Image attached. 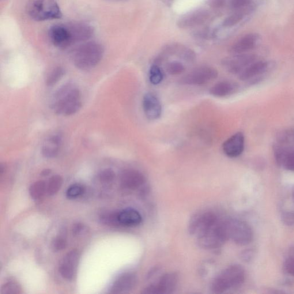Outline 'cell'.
<instances>
[{"label":"cell","instance_id":"cell-2","mask_svg":"<svg viewBox=\"0 0 294 294\" xmlns=\"http://www.w3.org/2000/svg\"><path fill=\"white\" fill-rule=\"evenodd\" d=\"M104 48L95 41H89L81 45L73 52L74 65L81 70H89L95 67L103 59Z\"/></svg>","mask_w":294,"mask_h":294},{"label":"cell","instance_id":"cell-25","mask_svg":"<svg viewBox=\"0 0 294 294\" xmlns=\"http://www.w3.org/2000/svg\"><path fill=\"white\" fill-rule=\"evenodd\" d=\"M47 191V184L44 181H37L29 187V194L33 199H39L43 197Z\"/></svg>","mask_w":294,"mask_h":294},{"label":"cell","instance_id":"cell-11","mask_svg":"<svg viewBox=\"0 0 294 294\" xmlns=\"http://www.w3.org/2000/svg\"><path fill=\"white\" fill-rule=\"evenodd\" d=\"M66 26L69 31L71 45L87 41L93 35V27L86 22H75Z\"/></svg>","mask_w":294,"mask_h":294},{"label":"cell","instance_id":"cell-17","mask_svg":"<svg viewBox=\"0 0 294 294\" xmlns=\"http://www.w3.org/2000/svg\"><path fill=\"white\" fill-rule=\"evenodd\" d=\"M137 278L133 273H127L121 275L113 284L111 293L122 294L129 292L137 284Z\"/></svg>","mask_w":294,"mask_h":294},{"label":"cell","instance_id":"cell-13","mask_svg":"<svg viewBox=\"0 0 294 294\" xmlns=\"http://www.w3.org/2000/svg\"><path fill=\"white\" fill-rule=\"evenodd\" d=\"M143 108L146 118L149 120H156L160 118L162 107L160 101L153 93L145 94L143 99Z\"/></svg>","mask_w":294,"mask_h":294},{"label":"cell","instance_id":"cell-34","mask_svg":"<svg viewBox=\"0 0 294 294\" xmlns=\"http://www.w3.org/2000/svg\"><path fill=\"white\" fill-rule=\"evenodd\" d=\"M117 215L118 212H105L101 215L100 220L105 224L118 225Z\"/></svg>","mask_w":294,"mask_h":294},{"label":"cell","instance_id":"cell-6","mask_svg":"<svg viewBox=\"0 0 294 294\" xmlns=\"http://www.w3.org/2000/svg\"><path fill=\"white\" fill-rule=\"evenodd\" d=\"M228 239L239 246H246L253 239V232L246 222L236 219L224 221Z\"/></svg>","mask_w":294,"mask_h":294},{"label":"cell","instance_id":"cell-23","mask_svg":"<svg viewBox=\"0 0 294 294\" xmlns=\"http://www.w3.org/2000/svg\"><path fill=\"white\" fill-rule=\"evenodd\" d=\"M257 40V36L255 34H248L233 45L231 51L236 54H244L252 50L256 46Z\"/></svg>","mask_w":294,"mask_h":294},{"label":"cell","instance_id":"cell-33","mask_svg":"<svg viewBox=\"0 0 294 294\" xmlns=\"http://www.w3.org/2000/svg\"><path fill=\"white\" fill-rule=\"evenodd\" d=\"M115 176V173L112 169H105L100 173L99 179L101 183H109L114 181Z\"/></svg>","mask_w":294,"mask_h":294},{"label":"cell","instance_id":"cell-28","mask_svg":"<svg viewBox=\"0 0 294 294\" xmlns=\"http://www.w3.org/2000/svg\"><path fill=\"white\" fill-rule=\"evenodd\" d=\"M65 74V70L62 67H57L51 71L48 75L46 80V85L48 86H52L61 80L63 75Z\"/></svg>","mask_w":294,"mask_h":294},{"label":"cell","instance_id":"cell-42","mask_svg":"<svg viewBox=\"0 0 294 294\" xmlns=\"http://www.w3.org/2000/svg\"><path fill=\"white\" fill-rule=\"evenodd\" d=\"M5 170V166L2 164H1V167H0V173L2 175L3 173V171Z\"/></svg>","mask_w":294,"mask_h":294},{"label":"cell","instance_id":"cell-40","mask_svg":"<svg viewBox=\"0 0 294 294\" xmlns=\"http://www.w3.org/2000/svg\"><path fill=\"white\" fill-rule=\"evenodd\" d=\"M224 0H210V4L213 7H220L224 5Z\"/></svg>","mask_w":294,"mask_h":294},{"label":"cell","instance_id":"cell-12","mask_svg":"<svg viewBox=\"0 0 294 294\" xmlns=\"http://www.w3.org/2000/svg\"><path fill=\"white\" fill-rule=\"evenodd\" d=\"M80 255L76 250L71 251L63 259L59 266V273L67 280H72L76 275Z\"/></svg>","mask_w":294,"mask_h":294},{"label":"cell","instance_id":"cell-5","mask_svg":"<svg viewBox=\"0 0 294 294\" xmlns=\"http://www.w3.org/2000/svg\"><path fill=\"white\" fill-rule=\"evenodd\" d=\"M197 238L199 246L205 250H213L220 248L228 240L224 222H217Z\"/></svg>","mask_w":294,"mask_h":294},{"label":"cell","instance_id":"cell-1","mask_svg":"<svg viewBox=\"0 0 294 294\" xmlns=\"http://www.w3.org/2000/svg\"><path fill=\"white\" fill-rule=\"evenodd\" d=\"M51 107L56 115L69 116L76 114L82 107L80 90L71 84L63 86L55 94Z\"/></svg>","mask_w":294,"mask_h":294},{"label":"cell","instance_id":"cell-27","mask_svg":"<svg viewBox=\"0 0 294 294\" xmlns=\"http://www.w3.org/2000/svg\"><path fill=\"white\" fill-rule=\"evenodd\" d=\"M164 79V74L160 67L157 65L150 67L149 72V80L152 85L160 84Z\"/></svg>","mask_w":294,"mask_h":294},{"label":"cell","instance_id":"cell-24","mask_svg":"<svg viewBox=\"0 0 294 294\" xmlns=\"http://www.w3.org/2000/svg\"><path fill=\"white\" fill-rule=\"evenodd\" d=\"M275 159L278 164L294 171V149H278L275 152Z\"/></svg>","mask_w":294,"mask_h":294},{"label":"cell","instance_id":"cell-19","mask_svg":"<svg viewBox=\"0 0 294 294\" xmlns=\"http://www.w3.org/2000/svg\"><path fill=\"white\" fill-rule=\"evenodd\" d=\"M117 220L118 225L131 227L140 224L142 221V217L137 210L128 208L118 212Z\"/></svg>","mask_w":294,"mask_h":294},{"label":"cell","instance_id":"cell-35","mask_svg":"<svg viewBox=\"0 0 294 294\" xmlns=\"http://www.w3.org/2000/svg\"><path fill=\"white\" fill-rule=\"evenodd\" d=\"M244 13L242 12H237L229 16L224 22L225 27H232L243 19Z\"/></svg>","mask_w":294,"mask_h":294},{"label":"cell","instance_id":"cell-21","mask_svg":"<svg viewBox=\"0 0 294 294\" xmlns=\"http://www.w3.org/2000/svg\"><path fill=\"white\" fill-rule=\"evenodd\" d=\"M239 89V85L232 81L218 82L210 89L211 95L216 97H225L235 93Z\"/></svg>","mask_w":294,"mask_h":294},{"label":"cell","instance_id":"cell-29","mask_svg":"<svg viewBox=\"0 0 294 294\" xmlns=\"http://www.w3.org/2000/svg\"><path fill=\"white\" fill-rule=\"evenodd\" d=\"M67 241L66 233H60L52 240L51 247L52 250L55 252H58L64 250L66 247Z\"/></svg>","mask_w":294,"mask_h":294},{"label":"cell","instance_id":"cell-39","mask_svg":"<svg viewBox=\"0 0 294 294\" xmlns=\"http://www.w3.org/2000/svg\"><path fill=\"white\" fill-rule=\"evenodd\" d=\"M84 225L81 223H77L73 226V233L74 235H79L84 231Z\"/></svg>","mask_w":294,"mask_h":294},{"label":"cell","instance_id":"cell-7","mask_svg":"<svg viewBox=\"0 0 294 294\" xmlns=\"http://www.w3.org/2000/svg\"><path fill=\"white\" fill-rule=\"evenodd\" d=\"M218 71L210 66H201L196 68L181 79L182 84L190 85H203L215 80L218 77Z\"/></svg>","mask_w":294,"mask_h":294},{"label":"cell","instance_id":"cell-4","mask_svg":"<svg viewBox=\"0 0 294 294\" xmlns=\"http://www.w3.org/2000/svg\"><path fill=\"white\" fill-rule=\"evenodd\" d=\"M27 11L29 16L37 21L58 19L62 16L55 0H29Z\"/></svg>","mask_w":294,"mask_h":294},{"label":"cell","instance_id":"cell-36","mask_svg":"<svg viewBox=\"0 0 294 294\" xmlns=\"http://www.w3.org/2000/svg\"><path fill=\"white\" fill-rule=\"evenodd\" d=\"M284 267L286 273L294 277V254L286 259Z\"/></svg>","mask_w":294,"mask_h":294},{"label":"cell","instance_id":"cell-8","mask_svg":"<svg viewBox=\"0 0 294 294\" xmlns=\"http://www.w3.org/2000/svg\"><path fill=\"white\" fill-rule=\"evenodd\" d=\"M219 221L216 215L209 211L196 213L189 222L188 231L191 235L197 237Z\"/></svg>","mask_w":294,"mask_h":294},{"label":"cell","instance_id":"cell-37","mask_svg":"<svg viewBox=\"0 0 294 294\" xmlns=\"http://www.w3.org/2000/svg\"><path fill=\"white\" fill-rule=\"evenodd\" d=\"M282 220L288 226L294 225V212H287L283 214Z\"/></svg>","mask_w":294,"mask_h":294},{"label":"cell","instance_id":"cell-38","mask_svg":"<svg viewBox=\"0 0 294 294\" xmlns=\"http://www.w3.org/2000/svg\"><path fill=\"white\" fill-rule=\"evenodd\" d=\"M250 0H231V4L234 8H240L250 3Z\"/></svg>","mask_w":294,"mask_h":294},{"label":"cell","instance_id":"cell-26","mask_svg":"<svg viewBox=\"0 0 294 294\" xmlns=\"http://www.w3.org/2000/svg\"><path fill=\"white\" fill-rule=\"evenodd\" d=\"M63 184V178L61 176L56 175L52 176L49 179L47 185V193L48 195L52 196L57 193L61 188Z\"/></svg>","mask_w":294,"mask_h":294},{"label":"cell","instance_id":"cell-31","mask_svg":"<svg viewBox=\"0 0 294 294\" xmlns=\"http://www.w3.org/2000/svg\"><path fill=\"white\" fill-rule=\"evenodd\" d=\"M166 69L169 75H178L182 74L185 71V67L182 63L174 61L168 64Z\"/></svg>","mask_w":294,"mask_h":294},{"label":"cell","instance_id":"cell-32","mask_svg":"<svg viewBox=\"0 0 294 294\" xmlns=\"http://www.w3.org/2000/svg\"><path fill=\"white\" fill-rule=\"evenodd\" d=\"M84 188L80 184H74L71 185L66 192L68 198L75 199L80 197L84 193Z\"/></svg>","mask_w":294,"mask_h":294},{"label":"cell","instance_id":"cell-18","mask_svg":"<svg viewBox=\"0 0 294 294\" xmlns=\"http://www.w3.org/2000/svg\"><path fill=\"white\" fill-rule=\"evenodd\" d=\"M269 67V63L262 60H256L239 75V79L243 81L251 80L266 73Z\"/></svg>","mask_w":294,"mask_h":294},{"label":"cell","instance_id":"cell-43","mask_svg":"<svg viewBox=\"0 0 294 294\" xmlns=\"http://www.w3.org/2000/svg\"></svg>","mask_w":294,"mask_h":294},{"label":"cell","instance_id":"cell-20","mask_svg":"<svg viewBox=\"0 0 294 294\" xmlns=\"http://www.w3.org/2000/svg\"><path fill=\"white\" fill-rule=\"evenodd\" d=\"M209 17L208 13L205 10H199L184 15L180 18L178 25L181 28H189L194 27L203 23Z\"/></svg>","mask_w":294,"mask_h":294},{"label":"cell","instance_id":"cell-9","mask_svg":"<svg viewBox=\"0 0 294 294\" xmlns=\"http://www.w3.org/2000/svg\"><path fill=\"white\" fill-rule=\"evenodd\" d=\"M178 276L176 273H171L161 275L155 283L145 289L143 294H168L174 292L178 284Z\"/></svg>","mask_w":294,"mask_h":294},{"label":"cell","instance_id":"cell-15","mask_svg":"<svg viewBox=\"0 0 294 294\" xmlns=\"http://www.w3.org/2000/svg\"><path fill=\"white\" fill-rule=\"evenodd\" d=\"M48 36L51 43L60 48H66L71 46L69 31L66 25H54L48 31Z\"/></svg>","mask_w":294,"mask_h":294},{"label":"cell","instance_id":"cell-10","mask_svg":"<svg viewBox=\"0 0 294 294\" xmlns=\"http://www.w3.org/2000/svg\"><path fill=\"white\" fill-rule=\"evenodd\" d=\"M256 57L252 54H238L222 60L223 66L228 72L239 75L247 67L255 62Z\"/></svg>","mask_w":294,"mask_h":294},{"label":"cell","instance_id":"cell-41","mask_svg":"<svg viewBox=\"0 0 294 294\" xmlns=\"http://www.w3.org/2000/svg\"><path fill=\"white\" fill-rule=\"evenodd\" d=\"M51 173V170L50 169H45L44 170L41 172V175L43 176H46L50 175Z\"/></svg>","mask_w":294,"mask_h":294},{"label":"cell","instance_id":"cell-30","mask_svg":"<svg viewBox=\"0 0 294 294\" xmlns=\"http://www.w3.org/2000/svg\"><path fill=\"white\" fill-rule=\"evenodd\" d=\"M21 292V288L17 283L14 281H9L2 286L1 293L2 294H17Z\"/></svg>","mask_w":294,"mask_h":294},{"label":"cell","instance_id":"cell-14","mask_svg":"<svg viewBox=\"0 0 294 294\" xmlns=\"http://www.w3.org/2000/svg\"><path fill=\"white\" fill-rule=\"evenodd\" d=\"M245 138L243 133H237L232 136L222 145V150L229 157L234 158L241 155L244 151Z\"/></svg>","mask_w":294,"mask_h":294},{"label":"cell","instance_id":"cell-3","mask_svg":"<svg viewBox=\"0 0 294 294\" xmlns=\"http://www.w3.org/2000/svg\"><path fill=\"white\" fill-rule=\"evenodd\" d=\"M246 279V272L239 265H232L222 271L215 278L212 290L215 294H222L229 290L239 288Z\"/></svg>","mask_w":294,"mask_h":294},{"label":"cell","instance_id":"cell-22","mask_svg":"<svg viewBox=\"0 0 294 294\" xmlns=\"http://www.w3.org/2000/svg\"><path fill=\"white\" fill-rule=\"evenodd\" d=\"M61 143L62 138L59 135L52 136L48 138L41 147L43 156L46 158H54L57 156Z\"/></svg>","mask_w":294,"mask_h":294},{"label":"cell","instance_id":"cell-16","mask_svg":"<svg viewBox=\"0 0 294 294\" xmlns=\"http://www.w3.org/2000/svg\"><path fill=\"white\" fill-rule=\"evenodd\" d=\"M145 177L140 171L134 169L124 170L120 177L121 186L127 190H135L145 183Z\"/></svg>","mask_w":294,"mask_h":294}]
</instances>
